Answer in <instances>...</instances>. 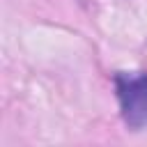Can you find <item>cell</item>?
<instances>
[{"label":"cell","instance_id":"obj_1","mask_svg":"<svg viewBox=\"0 0 147 147\" xmlns=\"http://www.w3.org/2000/svg\"><path fill=\"white\" fill-rule=\"evenodd\" d=\"M115 92L122 110V119L129 129H147V74L142 71H117Z\"/></svg>","mask_w":147,"mask_h":147}]
</instances>
